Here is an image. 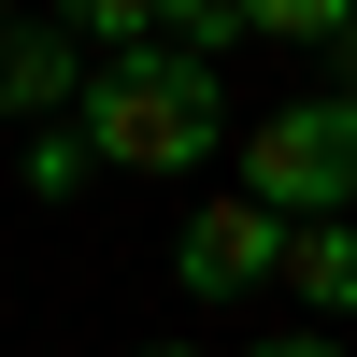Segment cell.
I'll return each instance as SVG.
<instances>
[{"label": "cell", "instance_id": "obj_11", "mask_svg": "<svg viewBox=\"0 0 357 357\" xmlns=\"http://www.w3.org/2000/svg\"><path fill=\"white\" fill-rule=\"evenodd\" d=\"M329 57H343V86H329V100H343V114H357V29H343V43H329Z\"/></svg>", "mask_w": 357, "mask_h": 357}, {"label": "cell", "instance_id": "obj_7", "mask_svg": "<svg viewBox=\"0 0 357 357\" xmlns=\"http://www.w3.org/2000/svg\"><path fill=\"white\" fill-rule=\"evenodd\" d=\"M243 29H257V43H343L357 0H243Z\"/></svg>", "mask_w": 357, "mask_h": 357}, {"label": "cell", "instance_id": "obj_10", "mask_svg": "<svg viewBox=\"0 0 357 357\" xmlns=\"http://www.w3.org/2000/svg\"><path fill=\"white\" fill-rule=\"evenodd\" d=\"M243 357H343L329 329H272V343H243Z\"/></svg>", "mask_w": 357, "mask_h": 357}, {"label": "cell", "instance_id": "obj_5", "mask_svg": "<svg viewBox=\"0 0 357 357\" xmlns=\"http://www.w3.org/2000/svg\"><path fill=\"white\" fill-rule=\"evenodd\" d=\"M286 301L301 314H357V215H314V229H286Z\"/></svg>", "mask_w": 357, "mask_h": 357}, {"label": "cell", "instance_id": "obj_9", "mask_svg": "<svg viewBox=\"0 0 357 357\" xmlns=\"http://www.w3.org/2000/svg\"><path fill=\"white\" fill-rule=\"evenodd\" d=\"M229 29H243V0H158V43H186V57H215Z\"/></svg>", "mask_w": 357, "mask_h": 357}, {"label": "cell", "instance_id": "obj_1", "mask_svg": "<svg viewBox=\"0 0 357 357\" xmlns=\"http://www.w3.org/2000/svg\"><path fill=\"white\" fill-rule=\"evenodd\" d=\"M72 143H86L100 172H200V158L229 143V72L186 57V43H129V57L86 72Z\"/></svg>", "mask_w": 357, "mask_h": 357}, {"label": "cell", "instance_id": "obj_4", "mask_svg": "<svg viewBox=\"0 0 357 357\" xmlns=\"http://www.w3.org/2000/svg\"><path fill=\"white\" fill-rule=\"evenodd\" d=\"M72 100H86V43L57 15H15V43H0V129H57Z\"/></svg>", "mask_w": 357, "mask_h": 357}, {"label": "cell", "instance_id": "obj_2", "mask_svg": "<svg viewBox=\"0 0 357 357\" xmlns=\"http://www.w3.org/2000/svg\"><path fill=\"white\" fill-rule=\"evenodd\" d=\"M243 200H272L286 229L343 215V200H357V114L343 100H272L243 129Z\"/></svg>", "mask_w": 357, "mask_h": 357}, {"label": "cell", "instance_id": "obj_12", "mask_svg": "<svg viewBox=\"0 0 357 357\" xmlns=\"http://www.w3.org/2000/svg\"><path fill=\"white\" fill-rule=\"evenodd\" d=\"M129 357H200V343H129Z\"/></svg>", "mask_w": 357, "mask_h": 357}, {"label": "cell", "instance_id": "obj_8", "mask_svg": "<svg viewBox=\"0 0 357 357\" xmlns=\"http://www.w3.org/2000/svg\"><path fill=\"white\" fill-rule=\"evenodd\" d=\"M72 186H100V158H86L72 114H57V129H29V200H72Z\"/></svg>", "mask_w": 357, "mask_h": 357}, {"label": "cell", "instance_id": "obj_3", "mask_svg": "<svg viewBox=\"0 0 357 357\" xmlns=\"http://www.w3.org/2000/svg\"><path fill=\"white\" fill-rule=\"evenodd\" d=\"M272 272H286V215L243 200V186L172 229V286H186V301H243V286H272Z\"/></svg>", "mask_w": 357, "mask_h": 357}, {"label": "cell", "instance_id": "obj_6", "mask_svg": "<svg viewBox=\"0 0 357 357\" xmlns=\"http://www.w3.org/2000/svg\"><path fill=\"white\" fill-rule=\"evenodd\" d=\"M57 29L100 43V57H129V43H158V0H57Z\"/></svg>", "mask_w": 357, "mask_h": 357}, {"label": "cell", "instance_id": "obj_13", "mask_svg": "<svg viewBox=\"0 0 357 357\" xmlns=\"http://www.w3.org/2000/svg\"><path fill=\"white\" fill-rule=\"evenodd\" d=\"M0 43H15V0H0Z\"/></svg>", "mask_w": 357, "mask_h": 357}]
</instances>
